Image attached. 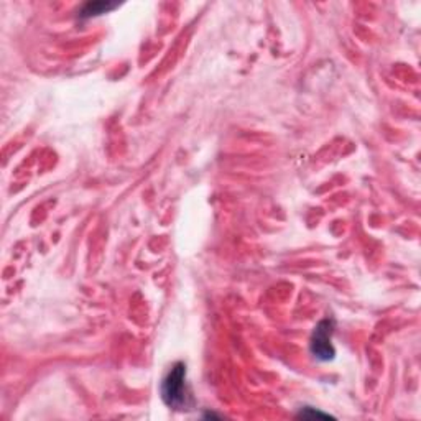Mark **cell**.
<instances>
[{"instance_id":"obj_1","label":"cell","mask_w":421,"mask_h":421,"mask_svg":"<svg viewBox=\"0 0 421 421\" xmlns=\"http://www.w3.org/2000/svg\"><path fill=\"white\" fill-rule=\"evenodd\" d=\"M162 399L170 408L186 410L188 408L190 392L186 388V366L178 362L168 372L162 383Z\"/></svg>"},{"instance_id":"obj_2","label":"cell","mask_w":421,"mask_h":421,"mask_svg":"<svg viewBox=\"0 0 421 421\" xmlns=\"http://www.w3.org/2000/svg\"><path fill=\"white\" fill-rule=\"evenodd\" d=\"M333 331H334V321L324 320L315 327V333H313L311 344H310L311 354L315 355L316 359L322 360V362H326V360H333L336 355L334 345L331 343Z\"/></svg>"},{"instance_id":"obj_3","label":"cell","mask_w":421,"mask_h":421,"mask_svg":"<svg viewBox=\"0 0 421 421\" xmlns=\"http://www.w3.org/2000/svg\"><path fill=\"white\" fill-rule=\"evenodd\" d=\"M117 7L115 2H104V0H97V2H87L81 10H79V17L91 18L102 15V13H109Z\"/></svg>"},{"instance_id":"obj_4","label":"cell","mask_w":421,"mask_h":421,"mask_svg":"<svg viewBox=\"0 0 421 421\" xmlns=\"http://www.w3.org/2000/svg\"><path fill=\"white\" fill-rule=\"evenodd\" d=\"M299 416H321V418H331L329 415L321 413V411L311 408V406H305V408H301V411H299Z\"/></svg>"}]
</instances>
